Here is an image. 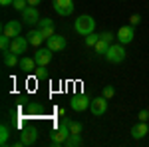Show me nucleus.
Returning <instances> with one entry per match:
<instances>
[{"instance_id":"c85d7f7f","label":"nucleus","mask_w":149,"mask_h":147,"mask_svg":"<svg viewBox=\"0 0 149 147\" xmlns=\"http://www.w3.org/2000/svg\"><path fill=\"white\" fill-rule=\"evenodd\" d=\"M139 22H141V16H139V14H131V16H129V24H131V26H139Z\"/></svg>"},{"instance_id":"f3484780","label":"nucleus","mask_w":149,"mask_h":147,"mask_svg":"<svg viewBox=\"0 0 149 147\" xmlns=\"http://www.w3.org/2000/svg\"><path fill=\"white\" fill-rule=\"evenodd\" d=\"M18 66H20V70H22V72H26V74H30V72H34L36 70V66H38V64H36V60L34 58H22V60H20V64H18Z\"/></svg>"},{"instance_id":"f257e3e1","label":"nucleus","mask_w":149,"mask_h":147,"mask_svg":"<svg viewBox=\"0 0 149 147\" xmlns=\"http://www.w3.org/2000/svg\"><path fill=\"white\" fill-rule=\"evenodd\" d=\"M70 121H72V119L64 117V119L60 121V125L50 133V141H52V145H64V143H66V139H68L70 133H72V131H70Z\"/></svg>"},{"instance_id":"5701e85b","label":"nucleus","mask_w":149,"mask_h":147,"mask_svg":"<svg viewBox=\"0 0 149 147\" xmlns=\"http://www.w3.org/2000/svg\"><path fill=\"white\" fill-rule=\"evenodd\" d=\"M97 40H100V34L92 32L90 36H86V46H95V44H97Z\"/></svg>"},{"instance_id":"aec40b11","label":"nucleus","mask_w":149,"mask_h":147,"mask_svg":"<svg viewBox=\"0 0 149 147\" xmlns=\"http://www.w3.org/2000/svg\"><path fill=\"white\" fill-rule=\"evenodd\" d=\"M10 44H12V38H10V36H6V34L0 36V50H2V52L10 50Z\"/></svg>"},{"instance_id":"bb28decb","label":"nucleus","mask_w":149,"mask_h":147,"mask_svg":"<svg viewBox=\"0 0 149 147\" xmlns=\"http://www.w3.org/2000/svg\"><path fill=\"white\" fill-rule=\"evenodd\" d=\"M40 30H42V34H44V38H46V40L56 34V28H54V26H46V28H40Z\"/></svg>"},{"instance_id":"c756f323","label":"nucleus","mask_w":149,"mask_h":147,"mask_svg":"<svg viewBox=\"0 0 149 147\" xmlns=\"http://www.w3.org/2000/svg\"><path fill=\"white\" fill-rule=\"evenodd\" d=\"M100 38H102V40H105V42H109V44H111V40H113L115 36L111 34V32H103V34H100Z\"/></svg>"},{"instance_id":"f8f14e48","label":"nucleus","mask_w":149,"mask_h":147,"mask_svg":"<svg viewBox=\"0 0 149 147\" xmlns=\"http://www.w3.org/2000/svg\"><path fill=\"white\" fill-rule=\"evenodd\" d=\"M36 139H38V129H36V127L22 129V133H20V141H22L24 145H34Z\"/></svg>"},{"instance_id":"0eeeda50","label":"nucleus","mask_w":149,"mask_h":147,"mask_svg":"<svg viewBox=\"0 0 149 147\" xmlns=\"http://www.w3.org/2000/svg\"><path fill=\"white\" fill-rule=\"evenodd\" d=\"M52 58H54V50H50V48H38L34 54V60L38 66H48L50 62H52Z\"/></svg>"},{"instance_id":"20e7f679","label":"nucleus","mask_w":149,"mask_h":147,"mask_svg":"<svg viewBox=\"0 0 149 147\" xmlns=\"http://www.w3.org/2000/svg\"><path fill=\"white\" fill-rule=\"evenodd\" d=\"M115 38H117V42H119V44H123V46L131 44V42H133V38H135V26H131V24L121 26V28L117 30Z\"/></svg>"},{"instance_id":"39448f33","label":"nucleus","mask_w":149,"mask_h":147,"mask_svg":"<svg viewBox=\"0 0 149 147\" xmlns=\"http://www.w3.org/2000/svg\"><path fill=\"white\" fill-rule=\"evenodd\" d=\"M52 8L60 16H70L74 12V0H52Z\"/></svg>"},{"instance_id":"9d476101","label":"nucleus","mask_w":149,"mask_h":147,"mask_svg":"<svg viewBox=\"0 0 149 147\" xmlns=\"http://www.w3.org/2000/svg\"><path fill=\"white\" fill-rule=\"evenodd\" d=\"M90 109H92L93 115H103V113L107 111V98H95V100H92V105H90Z\"/></svg>"},{"instance_id":"cd10ccee","label":"nucleus","mask_w":149,"mask_h":147,"mask_svg":"<svg viewBox=\"0 0 149 147\" xmlns=\"http://www.w3.org/2000/svg\"><path fill=\"white\" fill-rule=\"evenodd\" d=\"M46 26H56V22H54L52 18H40V22H38V28H46Z\"/></svg>"},{"instance_id":"ddd939ff","label":"nucleus","mask_w":149,"mask_h":147,"mask_svg":"<svg viewBox=\"0 0 149 147\" xmlns=\"http://www.w3.org/2000/svg\"><path fill=\"white\" fill-rule=\"evenodd\" d=\"M46 44H48L50 50L60 52V50H64V48H66V38H64V36H60V34H54L52 38H48V40H46Z\"/></svg>"},{"instance_id":"1a4fd4ad","label":"nucleus","mask_w":149,"mask_h":147,"mask_svg":"<svg viewBox=\"0 0 149 147\" xmlns=\"http://www.w3.org/2000/svg\"><path fill=\"white\" fill-rule=\"evenodd\" d=\"M28 46H30V42H28V38H20V36H16V38H12V44H10V52H14V54H24L26 50H28Z\"/></svg>"},{"instance_id":"7c9ffc66","label":"nucleus","mask_w":149,"mask_h":147,"mask_svg":"<svg viewBox=\"0 0 149 147\" xmlns=\"http://www.w3.org/2000/svg\"><path fill=\"white\" fill-rule=\"evenodd\" d=\"M149 119V111L147 109H141V111H139V121H147Z\"/></svg>"},{"instance_id":"6ab92c4d","label":"nucleus","mask_w":149,"mask_h":147,"mask_svg":"<svg viewBox=\"0 0 149 147\" xmlns=\"http://www.w3.org/2000/svg\"><path fill=\"white\" fill-rule=\"evenodd\" d=\"M107 48H109V42H105V40H102V38L97 40V44L93 46V50H95V54H103V56L107 54Z\"/></svg>"},{"instance_id":"9b49d317","label":"nucleus","mask_w":149,"mask_h":147,"mask_svg":"<svg viewBox=\"0 0 149 147\" xmlns=\"http://www.w3.org/2000/svg\"><path fill=\"white\" fill-rule=\"evenodd\" d=\"M22 22H28V24L40 22V12H38L36 6H28L26 10H22Z\"/></svg>"},{"instance_id":"6e6552de","label":"nucleus","mask_w":149,"mask_h":147,"mask_svg":"<svg viewBox=\"0 0 149 147\" xmlns=\"http://www.w3.org/2000/svg\"><path fill=\"white\" fill-rule=\"evenodd\" d=\"M20 32H22V22H18V20H10V22H6L2 26V34L10 36V38L20 36Z\"/></svg>"},{"instance_id":"f03ea898","label":"nucleus","mask_w":149,"mask_h":147,"mask_svg":"<svg viewBox=\"0 0 149 147\" xmlns=\"http://www.w3.org/2000/svg\"><path fill=\"white\" fill-rule=\"evenodd\" d=\"M74 30H76V34H80V36H90L95 30V20L92 16H88V14H81V16L76 18Z\"/></svg>"},{"instance_id":"7ed1b4c3","label":"nucleus","mask_w":149,"mask_h":147,"mask_svg":"<svg viewBox=\"0 0 149 147\" xmlns=\"http://www.w3.org/2000/svg\"><path fill=\"white\" fill-rule=\"evenodd\" d=\"M105 58H107L109 64H119V62H123V60H125V48H123V44H109Z\"/></svg>"},{"instance_id":"a211bd4d","label":"nucleus","mask_w":149,"mask_h":147,"mask_svg":"<svg viewBox=\"0 0 149 147\" xmlns=\"http://www.w3.org/2000/svg\"><path fill=\"white\" fill-rule=\"evenodd\" d=\"M8 137H10V127L6 123H2V127H0V145L2 147L8 145Z\"/></svg>"},{"instance_id":"423d86ee","label":"nucleus","mask_w":149,"mask_h":147,"mask_svg":"<svg viewBox=\"0 0 149 147\" xmlns=\"http://www.w3.org/2000/svg\"><path fill=\"white\" fill-rule=\"evenodd\" d=\"M90 105H92V100L88 98V95H74L72 100H70V107L74 109V111H86V109H90Z\"/></svg>"},{"instance_id":"4468645a","label":"nucleus","mask_w":149,"mask_h":147,"mask_svg":"<svg viewBox=\"0 0 149 147\" xmlns=\"http://www.w3.org/2000/svg\"><path fill=\"white\" fill-rule=\"evenodd\" d=\"M26 38H28V42H30V46H36V48H40V46L44 44V40H46L40 28H38V30H30Z\"/></svg>"},{"instance_id":"b1692460","label":"nucleus","mask_w":149,"mask_h":147,"mask_svg":"<svg viewBox=\"0 0 149 147\" xmlns=\"http://www.w3.org/2000/svg\"><path fill=\"white\" fill-rule=\"evenodd\" d=\"M70 131H72L74 135H80L81 133V123L80 121H70Z\"/></svg>"},{"instance_id":"2eb2a0df","label":"nucleus","mask_w":149,"mask_h":147,"mask_svg":"<svg viewBox=\"0 0 149 147\" xmlns=\"http://www.w3.org/2000/svg\"><path fill=\"white\" fill-rule=\"evenodd\" d=\"M147 133H149V127H147L145 121H139V123H135L131 127V137L133 139H143Z\"/></svg>"},{"instance_id":"2f4dec72","label":"nucleus","mask_w":149,"mask_h":147,"mask_svg":"<svg viewBox=\"0 0 149 147\" xmlns=\"http://www.w3.org/2000/svg\"><path fill=\"white\" fill-rule=\"evenodd\" d=\"M42 0H28V6H40Z\"/></svg>"},{"instance_id":"412c9836","label":"nucleus","mask_w":149,"mask_h":147,"mask_svg":"<svg viewBox=\"0 0 149 147\" xmlns=\"http://www.w3.org/2000/svg\"><path fill=\"white\" fill-rule=\"evenodd\" d=\"M80 143H81V137L80 135L70 133V137L66 139V143H64V145H66V147H76V145H80Z\"/></svg>"},{"instance_id":"393cba45","label":"nucleus","mask_w":149,"mask_h":147,"mask_svg":"<svg viewBox=\"0 0 149 147\" xmlns=\"http://www.w3.org/2000/svg\"><path fill=\"white\" fill-rule=\"evenodd\" d=\"M102 95H103V98H107V100H111V98L115 95V88H113V86H105L103 91H102Z\"/></svg>"},{"instance_id":"4be33fe9","label":"nucleus","mask_w":149,"mask_h":147,"mask_svg":"<svg viewBox=\"0 0 149 147\" xmlns=\"http://www.w3.org/2000/svg\"><path fill=\"white\" fill-rule=\"evenodd\" d=\"M48 76H50V74H48L46 66H38V68H36V78L38 79H48Z\"/></svg>"},{"instance_id":"dca6fc26","label":"nucleus","mask_w":149,"mask_h":147,"mask_svg":"<svg viewBox=\"0 0 149 147\" xmlns=\"http://www.w3.org/2000/svg\"><path fill=\"white\" fill-rule=\"evenodd\" d=\"M2 62H4V66H8V68H14V66H18V64H20L18 54H14V52H10V50L2 52Z\"/></svg>"},{"instance_id":"473e14b6","label":"nucleus","mask_w":149,"mask_h":147,"mask_svg":"<svg viewBox=\"0 0 149 147\" xmlns=\"http://www.w3.org/2000/svg\"><path fill=\"white\" fill-rule=\"evenodd\" d=\"M14 0H0V6H10Z\"/></svg>"},{"instance_id":"a878e982","label":"nucleus","mask_w":149,"mask_h":147,"mask_svg":"<svg viewBox=\"0 0 149 147\" xmlns=\"http://www.w3.org/2000/svg\"><path fill=\"white\" fill-rule=\"evenodd\" d=\"M12 6H14V8H16V10H26V8H28V0H14V2H12Z\"/></svg>"}]
</instances>
